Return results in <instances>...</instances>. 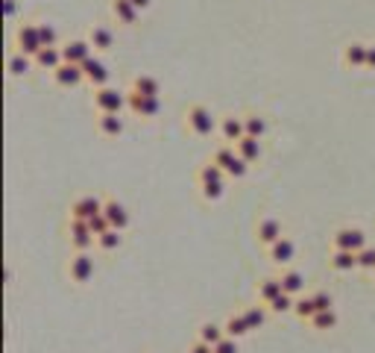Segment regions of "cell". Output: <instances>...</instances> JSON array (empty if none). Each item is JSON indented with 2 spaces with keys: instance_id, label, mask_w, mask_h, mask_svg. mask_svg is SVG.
Instances as JSON below:
<instances>
[{
  "instance_id": "1f68e13d",
  "label": "cell",
  "mask_w": 375,
  "mask_h": 353,
  "mask_svg": "<svg viewBox=\"0 0 375 353\" xmlns=\"http://www.w3.org/2000/svg\"><path fill=\"white\" fill-rule=\"evenodd\" d=\"M293 315H296V318H302V321H311V318L317 315V303H314V297H302V295H299L296 303H293Z\"/></svg>"
},
{
  "instance_id": "f6af8a7d",
  "label": "cell",
  "mask_w": 375,
  "mask_h": 353,
  "mask_svg": "<svg viewBox=\"0 0 375 353\" xmlns=\"http://www.w3.org/2000/svg\"><path fill=\"white\" fill-rule=\"evenodd\" d=\"M132 4H135V6L144 12V9H149V4H153V0H132Z\"/></svg>"
},
{
  "instance_id": "60d3db41",
  "label": "cell",
  "mask_w": 375,
  "mask_h": 353,
  "mask_svg": "<svg viewBox=\"0 0 375 353\" xmlns=\"http://www.w3.org/2000/svg\"><path fill=\"white\" fill-rule=\"evenodd\" d=\"M214 353H241V350H238V339L226 336L223 342H217V344H214Z\"/></svg>"
},
{
  "instance_id": "52a82bcc",
  "label": "cell",
  "mask_w": 375,
  "mask_h": 353,
  "mask_svg": "<svg viewBox=\"0 0 375 353\" xmlns=\"http://www.w3.org/2000/svg\"><path fill=\"white\" fill-rule=\"evenodd\" d=\"M332 245H334L337 250H355V253H358V250L366 247V232L358 230V227H340V230L334 232Z\"/></svg>"
},
{
  "instance_id": "74e56055",
  "label": "cell",
  "mask_w": 375,
  "mask_h": 353,
  "mask_svg": "<svg viewBox=\"0 0 375 353\" xmlns=\"http://www.w3.org/2000/svg\"><path fill=\"white\" fill-rule=\"evenodd\" d=\"M358 268L375 274V247L372 245H366L364 250H358Z\"/></svg>"
},
{
  "instance_id": "3957f363",
  "label": "cell",
  "mask_w": 375,
  "mask_h": 353,
  "mask_svg": "<svg viewBox=\"0 0 375 353\" xmlns=\"http://www.w3.org/2000/svg\"><path fill=\"white\" fill-rule=\"evenodd\" d=\"M68 274H70L73 282H80V286H83V282H88L97 274V262H94L91 250H73L70 262H68Z\"/></svg>"
},
{
  "instance_id": "9a60e30c",
  "label": "cell",
  "mask_w": 375,
  "mask_h": 353,
  "mask_svg": "<svg viewBox=\"0 0 375 353\" xmlns=\"http://www.w3.org/2000/svg\"><path fill=\"white\" fill-rule=\"evenodd\" d=\"M97 133L103 138H117L123 133L120 112H97Z\"/></svg>"
},
{
  "instance_id": "f35d334b",
  "label": "cell",
  "mask_w": 375,
  "mask_h": 353,
  "mask_svg": "<svg viewBox=\"0 0 375 353\" xmlns=\"http://www.w3.org/2000/svg\"><path fill=\"white\" fill-rule=\"evenodd\" d=\"M314 303H317V312H326V309H334V297L329 292H314L311 295Z\"/></svg>"
},
{
  "instance_id": "ac0fdd59",
  "label": "cell",
  "mask_w": 375,
  "mask_h": 353,
  "mask_svg": "<svg viewBox=\"0 0 375 353\" xmlns=\"http://www.w3.org/2000/svg\"><path fill=\"white\" fill-rule=\"evenodd\" d=\"M103 215L109 218V224H112V230H127L130 227V212H127V206L123 203H117V200H106L103 203Z\"/></svg>"
},
{
  "instance_id": "8fae6325",
  "label": "cell",
  "mask_w": 375,
  "mask_h": 353,
  "mask_svg": "<svg viewBox=\"0 0 375 353\" xmlns=\"http://www.w3.org/2000/svg\"><path fill=\"white\" fill-rule=\"evenodd\" d=\"M255 235H258V242H261L264 247H270V245H276V242L282 239V235H285V224H282L279 218L267 215V218H261V221H258Z\"/></svg>"
},
{
  "instance_id": "7bdbcfd3",
  "label": "cell",
  "mask_w": 375,
  "mask_h": 353,
  "mask_svg": "<svg viewBox=\"0 0 375 353\" xmlns=\"http://www.w3.org/2000/svg\"><path fill=\"white\" fill-rule=\"evenodd\" d=\"M4 15H6L9 21L18 15V4H15V0H4Z\"/></svg>"
},
{
  "instance_id": "5b68a950",
  "label": "cell",
  "mask_w": 375,
  "mask_h": 353,
  "mask_svg": "<svg viewBox=\"0 0 375 353\" xmlns=\"http://www.w3.org/2000/svg\"><path fill=\"white\" fill-rule=\"evenodd\" d=\"M127 106L138 118H156L162 112V98H147V94L132 88V91H127Z\"/></svg>"
},
{
  "instance_id": "b9f144b4",
  "label": "cell",
  "mask_w": 375,
  "mask_h": 353,
  "mask_svg": "<svg viewBox=\"0 0 375 353\" xmlns=\"http://www.w3.org/2000/svg\"><path fill=\"white\" fill-rule=\"evenodd\" d=\"M188 353H214V344H208V342H203V339H196V342L188 347Z\"/></svg>"
},
{
  "instance_id": "ee69618b",
  "label": "cell",
  "mask_w": 375,
  "mask_h": 353,
  "mask_svg": "<svg viewBox=\"0 0 375 353\" xmlns=\"http://www.w3.org/2000/svg\"><path fill=\"white\" fill-rule=\"evenodd\" d=\"M366 68H369V71H375V44H369V47H366Z\"/></svg>"
},
{
  "instance_id": "8d00e7d4",
  "label": "cell",
  "mask_w": 375,
  "mask_h": 353,
  "mask_svg": "<svg viewBox=\"0 0 375 353\" xmlns=\"http://www.w3.org/2000/svg\"><path fill=\"white\" fill-rule=\"evenodd\" d=\"M293 303H296V297L287 295V292H282L276 300H273V303L267 306V309H270V312H276V315H282V312H293Z\"/></svg>"
},
{
  "instance_id": "603a6c76",
  "label": "cell",
  "mask_w": 375,
  "mask_h": 353,
  "mask_svg": "<svg viewBox=\"0 0 375 353\" xmlns=\"http://www.w3.org/2000/svg\"><path fill=\"white\" fill-rule=\"evenodd\" d=\"M282 292H285V289H282V280H279V277H264V280L258 282V303L270 306Z\"/></svg>"
},
{
  "instance_id": "ba28073f",
  "label": "cell",
  "mask_w": 375,
  "mask_h": 353,
  "mask_svg": "<svg viewBox=\"0 0 375 353\" xmlns=\"http://www.w3.org/2000/svg\"><path fill=\"white\" fill-rule=\"evenodd\" d=\"M70 235V247L73 250H91L94 245H97V235L91 232V227H88V221H80V218H70V230H68Z\"/></svg>"
},
{
  "instance_id": "4dcf8cb0",
  "label": "cell",
  "mask_w": 375,
  "mask_h": 353,
  "mask_svg": "<svg viewBox=\"0 0 375 353\" xmlns=\"http://www.w3.org/2000/svg\"><path fill=\"white\" fill-rule=\"evenodd\" d=\"M199 339L208 342V344H217V342L226 339V329H223L220 324H214V321H206L203 327H199Z\"/></svg>"
},
{
  "instance_id": "d4e9b609",
  "label": "cell",
  "mask_w": 375,
  "mask_h": 353,
  "mask_svg": "<svg viewBox=\"0 0 375 353\" xmlns=\"http://www.w3.org/2000/svg\"><path fill=\"white\" fill-rule=\"evenodd\" d=\"M33 65H36V59L27 56V53H21V51H15V53L9 56V62H6V68H9L12 77H27L30 71H33Z\"/></svg>"
},
{
  "instance_id": "d590c367",
  "label": "cell",
  "mask_w": 375,
  "mask_h": 353,
  "mask_svg": "<svg viewBox=\"0 0 375 353\" xmlns=\"http://www.w3.org/2000/svg\"><path fill=\"white\" fill-rule=\"evenodd\" d=\"M38 36H41V44H44V47H59V33H56L53 24L41 21V24H38Z\"/></svg>"
},
{
  "instance_id": "ffe728a7",
  "label": "cell",
  "mask_w": 375,
  "mask_h": 353,
  "mask_svg": "<svg viewBox=\"0 0 375 353\" xmlns=\"http://www.w3.org/2000/svg\"><path fill=\"white\" fill-rule=\"evenodd\" d=\"M238 153H241V159H246L249 165H255V162H261V156H264V148H261V138H253V135H243L241 141H238Z\"/></svg>"
},
{
  "instance_id": "7c38bea8",
  "label": "cell",
  "mask_w": 375,
  "mask_h": 353,
  "mask_svg": "<svg viewBox=\"0 0 375 353\" xmlns=\"http://www.w3.org/2000/svg\"><path fill=\"white\" fill-rule=\"evenodd\" d=\"M62 56H65V62H70V65H83L85 59L94 56V47H91L88 39H73V41L62 44Z\"/></svg>"
},
{
  "instance_id": "5bb4252c",
  "label": "cell",
  "mask_w": 375,
  "mask_h": 353,
  "mask_svg": "<svg viewBox=\"0 0 375 353\" xmlns=\"http://www.w3.org/2000/svg\"><path fill=\"white\" fill-rule=\"evenodd\" d=\"M267 256H270V262L273 265H290L293 259H296V242L287 239V235H282V239L276 245H270L267 247Z\"/></svg>"
},
{
  "instance_id": "ab89813d",
  "label": "cell",
  "mask_w": 375,
  "mask_h": 353,
  "mask_svg": "<svg viewBox=\"0 0 375 353\" xmlns=\"http://www.w3.org/2000/svg\"><path fill=\"white\" fill-rule=\"evenodd\" d=\"M88 227H91V232H94V235H103L106 230H112V224H109V218L103 215V212H100V215H94V218L88 221Z\"/></svg>"
},
{
  "instance_id": "bcb514c9",
  "label": "cell",
  "mask_w": 375,
  "mask_h": 353,
  "mask_svg": "<svg viewBox=\"0 0 375 353\" xmlns=\"http://www.w3.org/2000/svg\"><path fill=\"white\" fill-rule=\"evenodd\" d=\"M372 277H375V274H372Z\"/></svg>"
},
{
  "instance_id": "4fadbf2b",
  "label": "cell",
  "mask_w": 375,
  "mask_h": 353,
  "mask_svg": "<svg viewBox=\"0 0 375 353\" xmlns=\"http://www.w3.org/2000/svg\"><path fill=\"white\" fill-rule=\"evenodd\" d=\"M217 133H220V138L226 141V145H238V141L246 135V130H243V115H226V118H220Z\"/></svg>"
},
{
  "instance_id": "9c48e42d",
  "label": "cell",
  "mask_w": 375,
  "mask_h": 353,
  "mask_svg": "<svg viewBox=\"0 0 375 353\" xmlns=\"http://www.w3.org/2000/svg\"><path fill=\"white\" fill-rule=\"evenodd\" d=\"M100 212H103V200L94 195H83L70 203V218H80V221H91Z\"/></svg>"
},
{
  "instance_id": "2e32d148",
  "label": "cell",
  "mask_w": 375,
  "mask_h": 353,
  "mask_svg": "<svg viewBox=\"0 0 375 353\" xmlns=\"http://www.w3.org/2000/svg\"><path fill=\"white\" fill-rule=\"evenodd\" d=\"M83 71H85V80H88L94 88L109 86V68H106V62H100L97 56L85 59V62H83Z\"/></svg>"
},
{
  "instance_id": "8992f818",
  "label": "cell",
  "mask_w": 375,
  "mask_h": 353,
  "mask_svg": "<svg viewBox=\"0 0 375 353\" xmlns=\"http://www.w3.org/2000/svg\"><path fill=\"white\" fill-rule=\"evenodd\" d=\"M15 44H18V51L21 53H27V56H36L41 51V36H38V24H21L18 27V36H15Z\"/></svg>"
},
{
  "instance_id": "484cf974",
  "label": "cell",
  "mask_w": 375,
  "mask_h": 353,
  "mask_svg": "<svg viewBox=\"0 0 375 353\" xmlns=\"http://www.w3.org/2000/svg\"><path fill=\"white\" fill-rule=\"evenodd\" d=\"M329 262H332V268L334 271H352V268H358V253L355 250H332V259H329Z\"/></svg>"
},
{
  "instance_id": "e0dca14e",
  "label": "cell",
  "mask_w": 375,
  "mask_h": 353,
  "mask_svg": "<svg viewBox=\"0 0 375 353\" xmlns=\"http://www.w3.org/2000/svg\"><path fill=\"white\" fill-rule=\"evenodd\" d=\"M112 15L117 18V24H123V27H132V24H138V18H141V9L132 4V0H112Z\"/></svg>"
},
{
  "instance_id": "7402d4cb",
  "label": "cell",
  "mask_w": 375,
  "mask_h": 353,
  "mask_svg": "<svg viewBox=\"0 0 375 353\" xmlns=\"http://www.w3.org/2000/svg\"><path fill=\"white\" fill-rule=\"evenodd\" d=\"M282 289L287 292V295H293V297H299V295H305V274L302 271H296V268H287V271H282Z\"/></svg>"
},
{
  "instance_id": "e575fe53",
  "label": "cell",
  "mask_w": 375,
  "mask_h": 353,
  "mask_svg": "<svg viewBox=\"0 0 375 353\" xmlns=\"http://www.w3.org/2000/svg\"><path fill=\"white\" fill-rule=\"evenodd\" d=\"M314 329H334L337 327V312L334 309H326V312H317L311 321H308Z\"/></svg>"
},
{
  "instance_id": "f1b7e54d",
  "label": "cell",
  "mask_w": 375,
  "mask_h": 353,
  "mask_svg": "<svg viewBox=\"0 0 375 353\" xmlns=\"http://www.w3.org/2000/svg\"><path fill=\"white\" fill-rule=\"evenodd\" d=\"M223 329H226V336H232V339H243L246 333H253V329H249V324H246V318H243V312L229 315V321L223 324Z\"/></svg>"
},
{
  "instance_id": "836d02e7",
  "label": "cell",
  "mask_w": 375,
  "mask_h": 353,
  "mask_svg": "<svg viewBox=\"0 0 375 353\" xmlns=\"http://www.w3.org/2000/svg\"><path fill=\"white\" fill-rule=\"evenodd\" d=\"M243 318H246L249 329H261L264 321H267V306H246V309H243Z\"/></svg>"
},
{
  "instance_id": "d6986e66",
  "label": "cell",
  "mask_w": 375,
  "mask_h": 353,
  "mask_svg": "<svg viewBox=\"0 0 375 353\" xmlns=\"http://www.w3.org/2000/svg\"><path fill=\"white\" fill-rule=\"evenodd\" d=\"M33 59H36V68H38V71H50V74H53V71L65 62L62 47H41V51H38Z\"/></svg>"
},
{
  "instance_id": "44dd1931",
  "label": "cell",
  "mask_w": 375,
  "mask_h": 353,
  "mask_svg": "<svg viewBox=\"0 0 375 353\" xmlns=\"http://www.w3.org/2000/svg\"><path fill=\"white\" fill-rule=\"evenodd\" d=\"M366 47L369 44H364V41H349L343 47V62H346V68H366Z\"/></svg>"
},
{
  "instance_id": "30bf717a",
  "label": "cell",
  "mask_w": 375,
  "mask_h": 353,
  "mask_svg": "<svg viewBox=\"0 0 375 353\" xmlns=\"http://www.w3.org/2000/svg\"><path fill=\"white\" fill-rule=\"evenodd\" d=\"M53 83L62 86V88H77L80 83H85V71H83V65L62 62V65L53 71Z\"/></svg>"
},
{
  "instance_id": "4316f807",
  "label": "cell",
  "mask_w": 375,
  "mask_h": 353,
  "mask_svg": "<svg viewBox=\"0 0 375 353\" xmlns=\"http://www.w3.org/2000/svg\"><path fill=\"white\" fill-rule=\"evenodd\" d=\"M243 130H246V135H253V138H264L267 135V118L255 115V112L243 115Z\"/></svg>"
},
{
  "instance_id": "f546056e",
  "label": "cell",
  "mask_w": 375,
  "mask_h": 353,
  "mask_svg": "<svg viewBox=\"0 0 375 353\" xmlns=\"http://www.w3.org/2000/svg\"><path fill=\"white\" fill-rule=\"evenodd\" d=\"M120 242H123L120 230H106L103 235H97V250L112 253V250H117V247H120Z\"/></svg>"
},
{
  "instance_id": "7a4b0ae2",
  "label": "cell",
  "mask_w": 375,
  "mask_h": 353,
  "mask_svg": "<svg viewBox=\"0 0 375 353\" xmlns=\"http://www.w3.org/2000/svg\"><path fill=\"white\" fill-rule=\"evenodd\" d=\"M185 121H188V130H191L194 135H199V138H208V135H214V130H217V121H214L211 109H206L203 103L188 106Z\"/></svg>"
},
{
  "instance_id": "d6a6232c",
  "label": "cell",
  "mask_w": 375,
  "mask_h": 353,
  "mask_svg": "<svg viewBox=\"0 0 375 353\" xmlns=\"http://www.w3.org/2000/svg\"><path fill=\"white\" fill-rule=\"evenodd\" d=\"M223 192H226V183H223V180H206V183H199V195H203L206 200H220Z\"/></svg>"
},
{
  "instance_id": "6da1fadb",
  "label": "cell",
  "mask_w": 375,
  "mask_h": 353,
  "mask_svg": "<svg viewBox=\"0 0 375 353\" xmlns=\"http://www.w3.org/2000/svg\"><path fill=\"white\" fill-rule=\"evenodd\" d=\"M211 162H214V165H220V168L226 171L229 177H235V180H243V177H246V171H249V162H246V159H241V153H238V148H235V145H220V148L214 150Z\"/></svg>"
},
{
  "instance_id": "83f0119b",
  "label": "cell",
  "mask_w": 375,
  "mask_h": 353,
  "mask_svg": "<svg viewBox=\"0 0 375 353\" xmlns=\"http://www.w3.org/2000/svg\"><path fill=\"white\" fill-rule=\"evenodd\" d=\"M132 88L141 91V94H147V98H162V83H159L156 77H149V74L135 77V80H132Z\"/></svg>"
},
{
  "instance_id": "cb8c5ba5",
  "label": "cell",
  "mask_w": 375,
  "mask_h": 353,
  "mask_svg": "<svg viewBox=\"0 0 375 353\" xmlns=\"http://www.w3.org/2000/svg\"><path fill=\"white\" fill-rule=\"evenodd\" d=\"M88 41H91L94 51H112V47H115V33L109 27H103V24H97V27H91V33H88Z\"/></svg>"
},
{
  "instance_id": "277c9868",
  "label": "cell",
  "mask_w": 375,
  "mask_h": 353,
  "mask_svg": "<svg viewBox=\"0 0 375 353\" xmlns=\"http://www.w3.org/2000/svg\"><path fill=\"white\" fill-rule=\"evenodd\" d=\"M127 106V91H120L115 86L94 88V109L97 112H123Z\"/></svg>"
}]
</instances>
